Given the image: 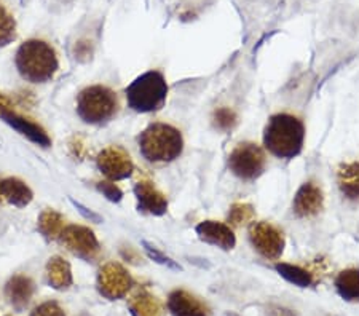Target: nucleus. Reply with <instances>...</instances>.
Returning a JSON list of instances; mask_svg holds the SVG:
<instances>
[{
	"label": "nucleus",
	"mask_w": 359,
	"mask_h": 316,
	"mask_svg": "<svg viewBox=\"0 0 359 316\" xmlns=\"http://www.w3.org/2000/svg\"><path fill=\"white\" fill-rule=\"evenodd\" d=\"M128 308L133 316H163V303L147 287H137L128 298Z\"/></svg>",
	"instance_id": "nucleus-17"
},
{
	"label": "nucleus",
	"mask_w": 359,
	"mask_h": 316,
	"mask_svg": "<svg viewBox=\"0 0 359 316\" xmlns=\"http://www.w3.org/2000/svg\"><path fill=\"white\" fill-rule=\"evenodd\" d=\"M60 241L71 251L74 256L83 259L86 262L96 261L101 252V245L97 241L95 232L85 226H66L62 230Z\"/></svg>",
	"instance_id": "nucleus-9"
},
{
	"label": "nucleus",
	"mask_w": 359,
	"mask_h": 316,
	"mask_svg": "<svg viewBox=\"0 0 359 316\" xmlns=\"http://www.w3.org/2000/svg\"><path fill=\"white\" fill-rule=\"evenodd\" d=\"M166 78L158 71H149L139 76L126 88V101L133 111L141 114L157 112L165 106L168 97Z\"/></svg>",
	"instance_id": "nucleus-4"
},
{
	"label": "nucleus",
	"mask_w": 359,
	"mask_h": 316,
	"mask_svg": "<svg viewBox=\"0 0 359 316\" xmlns=\"http://www.w3.org/2000/svg\"><path fill=\"white\" fill-rule=\"evenodd\" d=\"M72 205L75 206V208H77L80 212H82V214L86 217V219H90V221H93V222H101V217L96 214V212H93V211H90L88 208H85L83 205H80V203H77V201H74L72 200Z\"/></svg>",
	"instance_id": "nucleus-31"
},
{
	"label": "nucleus",
	"mask_w": 359,
	"mask_h": 316,
	"mask_svg": "<svg viewBox=\"0 0 359 316\" xmlns=\"http://www.w3.org/2000/svg\"><path fill=\"white\" fill-rule=\"evenodd\" d=\"M96 165L102 174L114 182L126 179L135 172V163L130 153L120 146H111L101 151L96 158Z\"/></svg>",
	"instance_id": "nucleus-10"
},
{
	"label": "nucleus",
	"mask_w": 359,
	"mask_h": 316,
	"mask_svg": "<svg viewBox=\"0 0 359 316\" xmlns=\"http://www.w3.org/2000/svg\"><path fill=\"white\" fill-rule=\"evenodd\" d=\"M276 272L280 273L283 278L287 280L289 283H292L299 287H309L311 283H313V273L300 266H294V263L278 262Z\"/></svg>",
	"instance_id": "nucleus-23"
},
{
	"label": "nucleus",
	"mask_w": 359,
	"mask_h": 316,
	"mask_svg": "<svg viewBox=\"0 0 359 316\" xmlns=\"http://www.w3.org/2000/svg\"><path fill=\"white\" fill-rule=\"evenodd\" d=\"M249 241L260 256L269 261H278L285 251V233L275 224L260 221L249 226Z\"/></svg>",
	"instance_id": "nucleus-7"
},
{
	"label": "nucleus",
	"mask_w": 359,
	"mask_h": 316,
	"mask_svg": "<svg viewBox=\"0 0 359 316\" xmlns=\"http://www.w3.org/2000/svg\"><path fill=\"white\" fill-rule=\"evenodd\" d=\"M139 151L147 162L170 163L184 151L182 133L168 123H152L139 136Z\"/></svg>",
	"instance_id": "nucleus-3"
},
{
	"label": "nucleus",
	"mask_w": 359,
	"mask_h": 316,
	"mask_svg": "<svg viewBox=\"0 0 359 316\" xmlns=\"http://www.w3.org/2000/svg\"><path fill=\"white\" fill-rule=\"evenodd\" d=\"M238 123V115L230 107H219L212 112V126L219 131H230Z\"/></svg>",
	"instance_id": "nucleus-26"
},
{
	"label": "nucleus",
	"mask_w": 359,
	"mask_h": 316,
	"mask_svg": "<svg viewBox=\"0 0 359 316\" xmlns=\"http://www.w3.org/2000/svg\"><path fill=\"white\" fill-rule=\"evenodd\" d=\"M15 64L20 76L31 83L50 82L60 69L55 48L39 39L21 43L16 51Z\"/></svg>",
	"instance_id": "nucleus-2"
},
{
	"label": "nucleus",
	"mask_w": 359,
	"mask_h": 316,
	"mask_svg": "<svg viewBox=\"0 0 359 316\" xmlns=\"http://www.w3.org/2000/svg\"><path fill=\"white\" fill-rule=\"evenodd\" d=\"M120 107L118 96L104 85L86 86L77 97V114L85 123L104 125L117 115Z\"/></svg>",
	"instance_id": "nucleus-5"
},
{
	"label": "nucleus",
	"mask_w": 359,
	"mask_h": 316,
	"mask_svg": "<svg viewBox=\"0 0 359 316\" xmlns=\"http://www.w3.org/2000/svg\"><path fill=\"white\" fill-rule=\"evenodd\" d=\"M96 188L97 192L102 193L109 201H114V203H118V201L123 198V192H121V188L114 181L107 179L96 182Z\"/></svg>",
	"instance_id": "nucleus-27"
},
{
	"label": "nucleus",
	"mask_w": 359,
	"mask_h": 316,
	"mask_svg": "<svg viewBox=\"0 0 359 316\" xmlns=\"http://www.w3.org/2000/svg\"><path fill=\"white\" fill-rule=\"evenodd\" d=\"M46 281L56 291L69 289L74 283L71 263L60 256L51 257L46 263Z\"/></svg>",
	"instance_id": "nucleus-19"
},
{
	"label": "nucleus",
	"mask_w": 359,
	"mask_h": 316,
	"mask_svg": "<svg viewBox=\"0 0 359 316\" xmlns=\"http://www.w3.org/2000/svg\"><path fill=\"white\" fill-rule=\"evenodd\" d=\"M0 118L4 120L5 123L10 125L11 128L18 131L20 135L27 137L29 141L37 144L40 147H50L51 146V137L46 133L42 125L34 122L32 118L26 117V115L20 114L16 111V106H11L4 109L0 112Z\"/></svg>",
	"instance_id": "nucleus-11"
},
{
	"label": "nucleus",
	"mask_w": 359,
	"mask_h": 316,
	"mask_svg": "<svg viewBox=\"0 0 359 316\" xmlns=\"http://www.w3.org/2000/svg\"><path fill=\"white\" fill-rule=\"evenodd\" d=\"M16 39V21L13 15L0 4V47H7Z\"/></svg>",
	"instance_id": "nucleus-25"
},
{
	"label": "nucleus",
	"mask_w": 359,
	"mask_h": 316,
	"mask_svg": "<svg viewBox=\"0 0 359 316\" xmlns=\"http://www.w3.org/2000/svg\"><path fill=\"white\" fill-rule=\"evenodd\" d=\"M2 200H4V198H2V193H0V203H2Z\"/></svg>",
	"instance_id": "nucleus-34"
},
{
	"label": "nucleus",
	"mask_w": 359,
	"mask_h": 316,
	"mask_svg": "<svg viewBox=\"0 0 359 316\" xmlns=\"http://www.w3.org/2000/svg\"><path fill=\"white\" fill-rule=\"evenodd\" d=\"M11 106H15L13 101H11V97H8L7 95H4V93H0V112H2L4 109L11 107Z\"/></svg>",
	"instance_id": "nucleus-33"
},
{
	"label": "nucleus",
	"mask_w": 359,
	"mask_h": 316,
	"mask_svg": "<svg viewBox=\"0 0 359 316\" xmlns=\"http://www.w3.org/2000/svg\"><path fill=\"white\" fill-rule=\"evenodd\" d=\"M337 184L345 198L359 200V162L341 163L337 170Z\"/></svg>",
	"instance_id": "nucleus-20"
},
{
	"label": "nucleus",
	"mask_w": 359,
	"mask_h": 316,
	"mask_svg": "<svg viewBox=\"0 0 359 316\" xmlns=\"http://www.w3.org/2000/svg\"><path fill=\"white\" fill-rule=\"evenodd\" d=\"M135 195L137 200V209L144 214L163 216L168 211V200L163 192H160L152 181L141 179L136 182Z\"/></svg>",
	"instance_id": "nucleus-13"
},
{
	"label": "nucleus",
	"mask_w": 359,
	"mask_h": 316,
	"mask_svg": "<svg viewBox=\"0 0 359 316\" xmlns=\"http://www.w3.org/2000/svg\"><path fill=\"white\" fill-rule=\"evenodd\" d=\"M305 144V125L292 114H275L265 125L264 146L278 158L291 160L300 155Z\"/></svg>",
	"instance_id": "nucleus-1"
},
{
	"label": "nucleus",
	"mask_w": 359,
	"mask_h": 316,
	"mask_svg": "<svg viewBox=\"0 0 359 316\" xmlns=\"http://www.w3.org/2000/svg\"><path fill=\"white\" fill-rule=\"evenodd\" d=\"M324 206L323 188L316 182L309 181L300 186L292 200V211L297 217L309 219L320 214Z\"/></svg>",
	"instance_id": "nucleus-12"
},
{
	"label": "nucleus",
	"mask_w": 359,
	"mask_h": 316,
	"mask_svg": "<svg viewBox=\"0 0 359 316\" xmlns=\"http://www.w3.org/2000/svg\"><path fill=\"white\" fill-rule=\"evenodd\" d=\"M196 235L205 243L216 246L224 251H230L235 248L236 238L229 224L217 221H203L196 226Z\"/></svg>",
	"instance_id": "nucleus-14"
},
{
	"label": "nucleus",
	"mask_w": 359,
	"mask_h": 316,
	"mask_svg": "<svg viewBox=\"0 0 359 316\" xmlns=\"http://www.w3.org/2000/svg\"><path fill=\"white\" fill-rule=\"evenodd\" d=\"M254 217H256V211H254L252 205L245 203V201H236V203L230 206L227 222L230 227H243L252 222Z\"/></svg>",
	"instance_id": "nucleus-24"
},
{
	"label": "nucleus",
	"mask_w": 359,
	"mask_h": 316,
	"mask_svg": "<svg viewBox=\"0 0 359 316\" xmlns=\"http://www.w3.org/2000/svg\"><path fill=\"white\" fill-rule=\"evenodd\" d=\"M34 292H36V284L26 275H15L5 284V297H7L10 305L18 312L29 305Z\"/></svg>",
	"instance_id": "nucleus-16"
},
{
	"label": "nucleus",
	"mask_w": 359,
	"mask_h": 316,
	"mask_svg": "<svg viewBox=\"0 0 359 316\" xmlns=\"http://www.w3.org/2000/svg\"><path fill=\"white\" fill-rule=\"evenodd\" d=\"M69 151H71V153L74 155L75 158L83 160L86 155H88L90 149H88V144L85 142V137L72 136L71 141H69Z\"/></svg>",
	"instance_id": "nucleus-30"
},
{
	"label": "nucleus",
	"mask_w": 359,
	"mask_h": 316,
	"mask_svg": "<svg viewBox=\"0 0 359 316\" xmlns=\"http://www.w3.org/2000/svg\"><path fill=\"white\" fill-rule=\"evenodd\" d=\"M168 310L172 316H210V307L184 289H176L168 296Z\"/></svg>",
	"instance_id": "nucleus-15"
},
{
	"label": "nucleus",
	"mask_w": 359,
	"mask_h": 316,
	"mask_svg": "<svg viewBox=\"0 0 359 316\" xmlns=\"http://www.w3.org/2000/svg\"><path fill=\"white\" fill-rule=\"evenodd\" d=\"M144 248H146V252H147V256L152 259V261H155V262H158V263H161V266H166V267H170V268H175V270H181V266H177V263L172 261V259H170L168 256H165L163 252L161 251H158L157 248H155V246H152V245H149L147 241H144Z\"/></svg>",
	"instance_id": "nucleus-28"
},
{
	"label": "nucleus",
	"mask_w": 359,
	"mask_h": 316,
	"mask_svg": "<svg viewBox=\"0 0 359 316\" xmlns=\"http://www.w3.org/2000/svg\"><path fill=\"white\" fill-rule=\"evenodd\" d=\"M267 316H295L291 310H286L283 307H270L267 310Z\"/></svg>",
	"instance_id": "nucleus-32"
},
{
	"label": "nucleus",
	"mask_w": 359,
	"mask_h": 316,
	"mask_svg": "<svg viewBox=\"0 0 359 316\" xmlns=\"http://www.w3.org/2000/svg\"><path fill=\"white\" fill-rule=\"evenodd\" d=\"M37 228L45 240H60L62 230L66 228V219L61 212H57L55 209H45L40 212Z\"/></svg>",
	"instance_id": "nucleus-21"
},
{
	"label": "nucleus",
	"mask_w": 359,
	"mask_h": 316,
	"mask_svg": "<svg viewBox=\"0 0 359 316\" xmlns=\"http://www.w3.org/2000/svg\"><path fill=\"white\" fill-rule=\"evenodd\" d=\"M267 168L265 151L256 142H240L229 155V170L231 174L245 182L259 179Z\"/></svg>",
	"instance_id": "nucleus-6"
},
{
	"label": "nucleus",
	"mask_w": 359,
	"mask_h": 316,
	"mask_svg": "<svg viewBox=\"0 0 359 316\" xmlns=\"http://www.w3.org/2000/svg\"><path fill=\"white\" fill-rule=\"evenodd\" d=\"M335 289L346 302H359V268L341 270L335 278Z\"/></svg>",
	"instance_id": "nucleus-22"
},
{
	"label": "nucleus",
	"mask_w": 359,
	"mask_h": 316,
	"mask_svg": "<svg viewBox=\"0 0 359 316\" xmlns=\"http://www.w3.org/2000/svg\"><path fill=\"white\" fill-rule=\"evenodd\" d=\"M135 286V280L121 263L107 262L97 273V291L109 301L123 298Z\"/></svg>",
	"instance_id": "nucleus-8"
},
{
	"label": "nucleus",
	"mask_w": 359,
	"mask_h": 316,
	"mask_svg": "<svg viewBox=\"0 0 359 316\" xmlns=\"http://www.w3.org/2000/svg\"><path fill=\"white\" fill-rule=\"evenodd\" d=\"M31 316H66V313L65 310L60 307V303L48 301V302L40 303L39 307L34 308Z\"/></svg>",
	"instance_id": "nucleus-29"
},
{
	"label": "nucleus",
	"mask_w": 359,
	"mask_h": 316,
	"mask_svg": "<svg viewBox=\"0 0 359 316\" xmlns=\"http://www.w3.org/2000/svg\"><path fill=\"white\" fill-rule=\"evenodd\" d=\"M0 193L7 203L16 206V208H26L34 198L31 187L18 177H7V179L0 181Z\"/></svg>",
	"instance_id": "nucleus-18"
}]
</instances>
